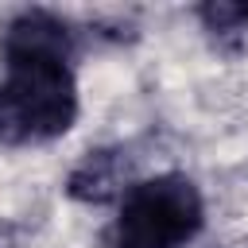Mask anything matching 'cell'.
<instances>
[{"label": "cell", "instance_id": "obj_1", "mask_svg": "<svg viewBox=\"0 0 248 248\" xmlns=\"http://www.w3.org/2000/svg\"><path fill=\"white\" fill-rule=\"evenodd\" d=\"M78 31L46 12H16L0 31V147H39L66 136L81 112L74 74Z\"/></svg>", "mask_w": 248, "mask_h": 248}, {"label": "cell", "instance_id": "obj_2", "mask_svg": "<svg viewBox=\"0 0 248 248\" xmlns=\"http://www.w3.org/2000/svg\"><path fill=\"white\" fill-rule=\"evenodd\" d=\"M205 229V198L178 170L136 178L116 198L105 248H186Z\"/></svg>", "mask_w": 248, "mask_h": 248}, {"label": "cell", "instance_id": "obj_3", "mask_svg": "<svg viewBox=\"0 0 248 248\" xmlns=\"http://www.w3.org/2000/svg\"><path fill=\"white\" fill-rule=\"evenodd\" d=\"M202 19L209 23V31H236L248 27V4H209L202 8Z\"/></svg>", "mask_w": 248, "mask_h": 248}]
</instances>
